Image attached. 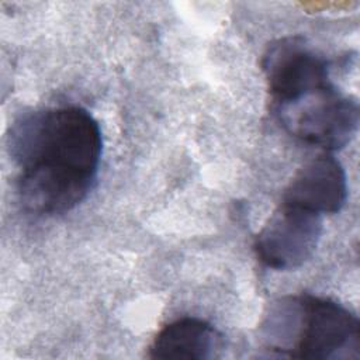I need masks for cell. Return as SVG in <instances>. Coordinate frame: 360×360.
<instances>
[{"mask_svg": "<svg viewBox=\"0 0 360 360\" xmlns=\"http://www.w3.org/2000/svg\"><path fill=\"white\" fill-rule=\"evenodd\" d=\"M17 194L25 211L55 217L77 207L91 191L100 167L98 122L77 105L34 111L17 120L8 135Z\"/></svg>", "mask_w": 360, "mask_h": 360, "instance_id": "obj_1", "label": "cell"}, {"mask_svg": "<svg viewBox=\"0 0 360 360\" xmlns=\"http://www.w3.org/2000/svg\"><path fill=\"white\" fill-rule=\"evenodd\" d=\"M270 338H281L269 350L273 356L287 338L281 357L335 360L359 359L360 322L343 305L323 297L298 295L283 300L270 315Z\"/></svg>", "mask_w": 360, "mask_h": 360, "instance_id": "obj_2", "label": "cell"}, {"mask_svg": "<svg viewBox=\"0 0 360 360\" xmlns=\"http://www.w3.org/2000/svg\"><path fill=\"white\" fill-rule=\"evenodd\" d=\"M274 112L288 134L329 153L345 148L359 129L357 100L333 83L277 107Z\"/></svg>", "mask_w": 360, "mask_h": 360, "instance_id": "obj_3", "label": "cell"}, {"mask_svg": "<svg viewBox=\"0 0 360 360\" xmlns=\"http://www.w3.org/2000/svg\"><path fill=\"white\" fill-rule=\"evenodd\" d=\"M260 66L273 108L332 83L329 62L302 35H287L269 44Z\"/></svg>", "mask_w": 360, "mask_h": 360, "instance_id": "obj_4", "label": "cell"}, {"mask_svg": "<svg viewBox=\"0 0 360 360\" xmlns=\"http://www.w3.org/2000/svg\"><path fill=\"white\" fill-rule=\"evenodd\" d=\"M322 231V215L280 202L256 235L253 250L267 269L295 270L312 257Z\"/></svg>", "mask_w": 360, "mask_h": 360, "instance_id": "obj_5", "label": "cell"}, {"mask_svg": "<svg viewBox=\"0 0 360 360\" xmlns=\"http://www.w3.org/2000/svg\"><path fill=\"white\" fill-rule=\"evenodd\" d=\"M347 200V177L329 152L305 162L287 184L281 202L318 215L339 212Z\"/></svg>", "mask_w": 360, "mask_h": 360, "instance_id": "obj_6", "label": "cell"}, {"mask_svg": "<svg viewBox=\"0 0 360 360\" xmlns=\"http://www.w3.org/2000/svg\"><path fill=\"white\" fill-rule=\"evenodd\" d=\"M221 335L204 319L179 318L163 326L153 338L148 357L165 360H205L217 356Z\"/></svg>", "mask_w": 360, "mask_h": 360, "instance_id": "obj_7", "label": "cell"}]
</instances>
